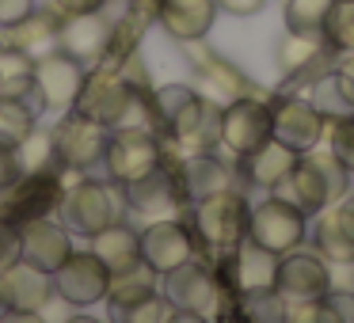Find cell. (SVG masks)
Listing matches in <instances>:
<instances>
[{"mask_svg":"<svg viewBox=\"0 0 354 323\" xmlns=\"http://www.w3.org/2000/svg\"><path fill=\"white\" fill-rule=\"evenodd\" d=\"M80 107H84L88 118H95L107 130H118V126H141L138 122V92H133L126 80L115 77H92L84 80V92H80Z\"/></svg>","mask_w":354,"mask_h":323,"instance_id":"cell-10","label":"cell"},{"mask_svg":"<svg viewBox=\"0 0 354 323\" xmlns=\"http://www.w3.org/2000/svg\"><path fill=\"white\" fill-rule=\"evenodd\" d=\"M16 153H19V164H24V175L54 179L57 171L65 168L62 153H57V141H54V130H39V126H35Z\"/></svg>","mask_w":354,"mask_h":323,"instance_id":"cell-26","label":"cell"},{"mask_svg":"<svg viewBox=\"0 0 354 323\" xmlns=\"http://www.w3.org/2000/svg\"><path fill=\"white\" fill-rule=\"evenodd\" d=\"M54 8L62 12V16H84V12L103 8V0H54Z\"/></svg>","mask_w":354,"mask_h":323,"instance_id":"cell-42","label":"cell"},{"mask_svg":"<svg viewBox=\"0 0 354 323\" xmlns=\"http://www.w3.org/2000/svg\"><path fill=\"white\" fill-rule=\"evenodd\" d=\"M35 69V57L27 50L12 46V50H0V80L8 77H19V72H31Z\"/></svg>","mask_w":354,"mask_h":323,"instance_id":"cell-36","label":"cell"},{"mask_svg":"<svg viewBox=\"0 0 354 323\" xmlns=\"http://www.w3.org/2000/svg\"><path fill=\"white\" fill-rule=\"evenodd\" d=\"M301 153H293L290 145H282V141H263L259 148H252V153H244L240 160H244V175L252 186H267V190H278V186L286 183V175L293 171V164H297Z\"/></svg>","mask_w":354,"mask_h":323,"instance_id":"cell-21","label":"cell"},{"mask_svg":"<svg viewBox=\"0 0 354 323\" xmlns=\"http://www.w3.org/2000/svg\"><path fill=\"white\" fill-rule=\"evenodd\" d=\"M320 39L328 42L331 50L354 54V0H331L328 12H324Z\"/></svg>","mask_w":354,"mask_h":323,"instance_id":"cell-28","label":"cell"},{"mask_svg":"<svg viewBox=\"0 0 354 323\" xmlns=\"http://www.w3.org/2000/svg\"><path fill=\"white\" fill-rule=\"evenodd\" d=\"M57 221L69 232H77V236H95L100 228L122 221V202H118V194L107 183L80 179L57 202Z\"/></svg>","mask_w":354,"mask_h":323,"instance_id":"cell-2","label":"cell"},{"mask_svg":"<svg viewBox=\"0 0 354 323\" xmlns=\"http://www.w3.org/2000/svg\"><path fill=\"white\" fill-rule=\"evenodd\" d=\"M54 300V274L27 259H16L0 270V304L4 315H39Z\"/></svg>","mask_w":354,"mask_h":323,"instance_id":"cell-8","label":"cell"},{"mask_svg":"<svg viewBox=\"0 0 354 323\" xmlns=\"http://www.w3.org/2000/svg\"><path fill=\"white\" fill-rule=\"evenodd\" d=\"M270 141V107L259 99H232L221 107V145L232 156H244Z\"/></svg>","mask_w":354,"mask_h":323,"instance_id":"cell-15","label":"cell"},{"mask_svg":"<svg viewBox=\"0 0 354 323\" xmlns=\"http://www.w3.org/2000/svg\"><path fill=\"white\" fill-rule=\"evenodd\" d=\"M69 255H73V232L62 221L35 213L19 224V259H27L54 274Z\"/></svg>","mask_w":354,"mask_h":323,"instance_id":"cell-11","label":"cell"},{"mask_svg":"<svg viewBox=\"0 0 354 323\" xmlns=\"http://www.w3.org/2000/svg\"><path fill=\"white\" fill-rule=\"evenodd\" d=\"M324 133V115L316 110V103L305 99H278L270 107V137L290 145L293 153H305L320 141Z\"/></svg>","mask_w":354,"mask_h":323,"instance_id":"cell-18","label":"cell"},{"mask_svg":"<svg viewBox=\"0 0 354 323\" xmlns=\"http://www.w3.org/2000/svg\"><path fill=\"white\" fill-rule=\"evenodd\" d=\"M35 122H39V118L27 107H19L16 99H4V95H0V145L19 148L27 141V133L35 130Z\"/></svg>","mask_w":354,"mask_h":323,"instance_id":"cell-31","label":"cell"},{"mask_svg":"<svg viewBox=\"0 0 354 323\" xmlns=\"http://www.w3.org/2000/svg\"><path fill=\"white\" fill-rule=\"evenodd\" d=\"M346 175L351 171L343 168V160L331 148L324 153V148L313 145L297 156V164H293V171L286 175L282 186H290L293 206H301L305 213H320V209H328L331 202H339L346 194Z\"/></svg>","mask_w":354,"mask_h":323,"instance_id":"cell-1","label":"cell"},{"mask_svg":"<svg viewBox=\"0 0 354 323\" xmlns=\"http://www.w3.org/2000/svg\"><path fill=\"white\" fill-rule=\"evenodd\" d=\"M111 270L100 255L88 247V251H73L62 266L54 270V297L65 300L69 308H92L100 300H107L111 289Z\"/></svg>","mask_w":354,"mask_h":323,"instance_id":"cell-3","label":"cell"},{"mask_svg":"<svg viewBox=\"0 0 354 323\" xmlns=\"http://www.w3.org/2000/svg\"><path fill=\"white\" fill-rule=\"evenodd\" d=\"M168 130L187 153H209L214 145H221V107L214 99L194 92L176 115L168 118Z\"/></svg>","mask_w":354,"mask_h":323,"instance_id":"cell-13","label":"cell"},{"mask_svg":"<svg viewBox=\"0 0 354 323\" xmlns=\"http://www.w3.org/2000/svg\"><path fill=\"white\" fill-rule=\"evenodd\" d=\"M328 4L331 0H286V31L301 39H320Z\"/></svg>","mask_w":354,"mask_h":323,"instance_id":"cell-29","label":"cell"},{"mask_svg":"<svg viewBox=\"0 0 354 323\" xmlns=\"http://www.w3.org/2000/svg\"><path fill=\"white\" fill-rule=\"evenodd\" d=\"M111 39H115V23L107 19L103 8H95L84 16H65V23L54 31V50L69 54L73 61L88 69V65H100L107 57Z\"/></svg>","mask_w":354,"mask_h":323,"instance_id":"cell-9","label":"cell"},{"mask_svg":"<svg viewBox=\"0 0 354 323\" xmlns=\"http://www.w3.org/2000/svg\"><path fill=\"white\" fill-rule=\"evenodd\" d=\"M331 141H328V148L343 160V168L346 171H354V110L351 115H343V118H331Z\"/></svg>","mask_w":354,"mask_h":323,"instance_id":"cell-34","label":"cell"},{"mask_svg":"<svg viewBox=\"0 0 354 323\" xmlns=\"http://www.w3.org/2000/svg\"><path fill=\"white\" fill-rule=\"evenodd\" d=\"M217 19V0H160V27L179 42H202Z\"/></svg>","mask_w":354,"mask_h":323,"instance_id":"cell-20","label":"cell"},{"mask_svg":"<svg viewBox=\"0 0 354 323\" xmlns=\"http://www.w3.org/2000/svg\"><path fill=\"white\" fill-rule=\"evenodd\" d=\"M324 312H328V320H354V297L351 293H324Z\"/></svg>","mask_w":354,"mask_h":323,"instance_id":"cell-38","label":"cell"},{"mask_svg":"<svg viewBox=\"0 0 354 323\" xmlns=\"http://www.w3.org/2000/svg\"><path fill=\"white\" fill-rule=\"evenodd\" d=\"M149 293H156V274L141 262V266L126 270V274H115L111 277V289H107V300H111V315L122 320L126 308H133L138 300H145Z\"/></svg>","mask_w":354,"mask_h":323,"instance_id":"cell-27","label":"cell"},{"mask_svg":"<svg viewBox=\"0 0 354 323\" xmlns=\"http://www.w3.org/2000/svg\"><path fill=\"white\" fill-rule=\"evenodd\" d=\"M107 137H111L107 126H100L88 115H69V118H62L57 130H54L62 164L73 171H88L92 164H100L103 153H107Z\"/></svg>","mask_w":354,"mask_h":323,"instance_id":"cell-12","label":"cell"},{"mask_svg":"<svg viewBox=\"0 0 354 323\" xmlns=\"http://www.w3.org/2000/svg\"><path fill=\"white\" fill-rule=\"evenodd\" d=\"M122 190H126V206L138 209V213L164 217V213H171V209H176V179H171L164 168L145 171L141 179L126 183Z\"/></svg>","mask_w":354,"mask_h":323,"instance_id":"cell-24","label":"cell"},{"mask_svg":"<svg viewBox=\"0 0 354 323\" xmlns=\"http://www.w3.org/2000/svg\"><path fill=\"white\" fill-rule=\"evenodd\" d=\"M274 289L282 293L286 304H297V300H320L331 289V274L316 255H297L286 251L278 259V274H274Z\"/></svg>","mask_w":354,"mask_h":323,"instance_id":"cell-17","label":"cell"},{"mask_svg":"<svg viewBox=\"0 0 354 323\" xmlns=\"http://www.w3.org/2000/svg\"><path fill=\"white\" fill-rule=\"evenodd\" d=\"M0 315H4V304H0Z\"/></svg>","mask_w":354,"mask_h":323,"instance_id":"cell-43","label":"cell"},{"mask_svg":"<svg viewBox=\"0 0 354 323\" xmlns=\"http://www.w3.org/2000/svg\"><path fill=\"white\" fill-rule=\"evenodd\" d=\"M313 247L328 262H354V198L335 209H320V221L313 228Z\"/></svg>","mask_w":354,"mask_h":323,"instance_id":"cell-19","label":"cell"},{"mask_svg":"<svg viewBox=\"0 0 354 323\" xmlns=\"http://www.w3.org/2000/svg\"><path fill=\"white\" fill-rule=\"evenodd\" d=\"M19 259V228H12L8 221H0V270Z\"/></svg>","mask_w":354,"mask_h":323,"instance_id":"cell-39","label":"cell"},{"mask_svg":"<svg viewBox=\"0 0 354 323\" xmlns=\"http://www.w3.org/2000/svg\"><path fill=\"white\" fill-rule=\"evenodd\" d=\"M0 95H4V99H16L19 107H27L35 118L46 115V95H42V84H39V77H35V69L0 80Z\"/></svg>","mask_w":354,"mask_h":323,"instance_id":"cell-32","label":"cell"},{"mask_svg":"<svg viewBox=\"0 0 354 323\" xmlns=\"http://www.w3.org/2000/svg\"><path fill=\"white\" fill-rule=\"evenodd\" d=\"M103 168L115 183H133L145 171L160 168V141L153 137L149 126H118L107 137V153H103Z\"/></svg>","mask_w":354,"mask_h":323,"instance_id":"cell-4","label":"cell"},{"mask_svg":"<svg viewBox=\"0 0 354 323\" xmlns=\"http://www.w3.org/2000/svg\"><path fill=\"white\" fill-rule=\"evenodd\" d=\"M194 224H198V236L206 239L209 247H217V251H232V247L240 244V239L248 236V217H252V209H248V202L240 198L236 190H221V194H209V198L194 202Z\"/></svg>","mask_w":354,"mask_h":323,"instance_id":"cell-5","label":"cell"},{"mask_svg":"<svg viewBox=\"0 0 354 323\" xmlns=\"http://www.w3.org/2000/svg\"><path fill=\"white\" fill-rule=\"evenodd\" d=\"M267 0H217V8L229 12V16H255Z\"/></svg>","mask_w":354,"mask_h":323,"instance_id":"cell-41","label":"cell"},{"mask_svg":"<svg viewBox=\"0 0 354 323\" xmlns=\"http://www.w3.org/2000/svg\"><path fill=\"white\" fill-rule=\"evenodd\" d=\"M88 239H92V251L107 262L111 274H126V270L141 266V232H133L126 221L107 224Z\"/></svg>","mask_w":354,"mask_h":323,"instance_id":"cell-22","label":"cell"},{"mask_svg":"<svg viewBox=\"0 0 354 323\" xmlns=\"http://www.w3.org/2000/svg\"><path fill=\"white\" fill-rule=\"evenodd\" d=\"M35 16V0H0V27H19Z\"/></svg>","mask_w":354,"mask_h":323,"instance_id":"cell-37","label":"cell"},{"mask_svg":"<svg viewBox=\"0 0 354 323\" xmlns=\"http://www.w3.org/2000/svg\"><path fill=\"white\" fill-rule=\"evenodd\" d=\"M176 304H171L168 297H160V293H149L145 300H138L133 308H126L122 320L130 323H164V320H176Z\"/></svg>","mask_w":354,"mask_h":323,"instance_id":"cell-33","label":"cell"},{"mask_svg":"<svg viewBox=\"0 0 354 323\" xmlns=\"http://www.w3.org/2000/svg\"><path fill=\"white\" fill-rule=\"evenodd\" d=\"M240 315L252 323H278L286 320V300L274 285H263V289H244L240 300Z\"/></svg>","mask_w":354,"mask_h":323,"instance_id":"cell-30","label":"cell"},{"mask_svg":"<svg viewBox=\"0 0 354 323\" xmlns=\"http://www.w3.org/2000/svg\"><path fill=\"white\" fill-rule=\"evenodd\" d=\"M24 179V164H19V153L8 145H0V194H8L19 186Z\"/></svg>","mask_w":354,"mask_h":323,"instance_id":"cell-35","label":"cell"},{"mask_svg":"<svg viewBox=\"0 0 354 323\" xmlns=\"http://www.w3.org/2000/svg\"><path fill=\"white\" fill-rule=\"evenodd\" d=\"M179 186L191 202H202L209 194H221L232 186V171L225 168V160H217L214 153H191L183 160V171H179Z\"/></svg>","mask_w":354,"mask_h":323,"instance_id":"cell-23","label":"cell"},{"mask_svg":"<svg viewBox=\"0 0 354 323\" xmlns=\"http://www.w3.org/2000/svg\"><path fill=\"white\" fill-rule=\"evenodd\" d=\"M331 77H335V88H339V92H343L346 107L354 110V57H351V61L343 65V69H335V72H331Z\"/></svg>","mask_w":354,"mask_h":323,"instance_id":"cell-40","label":"cell"},{"mask_svg":"<svg viewBox=\"0 0 354 323\" xmlns=\"http://www.w3.org/2000/svg\"><path fill=\"white\" fill-rule=\"evenodd\" d=\"M187 259H194V244H191V232L179 221L160 217L141 232V262L153 274H168V270L183 266Z\"/></svg>","mask_w":354,"mask_h":323,"instance_id":"cell-16","label":"cell"},{"mask_svg":"<svg viewBox=\"0 0 354 323\" xmlns=\"http://www.w3.org/2000/svg\"><path fill=\"white\" fill-rule=\"evenodd\" d=\"M35 77L42 84V95H46V110H73L84 92V80H88V69L80 61H73L69 54L54 50V54H42L35 57Z\"/></svg>","mask_w":354,"mask_h":323,"instance_id":"cell-14","label":"cell"},{"mask_svg":"<svg viewBox=\"0 0 354 323\" xmlns=\"http://www.w3.org/2000/svg\"><path fill=\"white\" fill-rule=\"evenodd\" d=\"M278 259H282V255L267 251L263 244H255V239L244 236L236 247H232V274H236V285L240 289H263V285H274Z\"/></svg>","mask_w":354,"mask_h":323,"instance_id":"cell-25","label":"cell"},{"mask_svg":"<svg viewBox=\"0 0 354 323\" xmlns=\"http://www.w3.org/2000/svg\"><path fill=\"white\" fill-rule=\"evenodd\" d=\"M248 239L263 244L267 251L286 255L305 239V209L293 206L290 198L274 194V198L259 202L248 217Z\"/></svg>","mask_w":354,"mask_h":323,"instance_id":"cell-6","label":"cell"},{"mask_svg":"<svg viewBox=\"0 0 354 323\" xmlns=\"http://www.w3.org/2000/svg\"><path fill=\"white\" fill-rule=\"evenodd\" d=\"M164 297L187 320H214L217 304H221V289H217L214 274L206 266H198L194 259H187L183 266L164 274Z\"/></svg>","mask_w":354,"mask_h":323,"instance_id":"cell-7","label":"cell"}]
</instances>
